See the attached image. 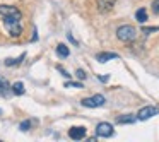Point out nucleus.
<instances>
[{
	"label": "nucleus",
	"mask_w": 159,
	"mask_h": 142,
	"mask_svg": "<svg viewBox=\"0 0 159 142\" xmlns=\"http://www.w3.org/2000/svg\"><path fill=\"white\" fill-rule=\"evenodd\" d=\"M57 69H58L60 72H62V76H65V77H70V74H67V72H65V70H63V69H62V67H60V65L57 67Z\"/></svg>",
	"instance_id": "412c9836"
},
{
	"label": "nucleus",
	"mask_w": 159,
	"mask_h": 142,
	"mask_svg": "<svg viewBox=\"0 0 159 142\" xmlns=\"http://www.w3.org/2000/svg\"><path fill=\"white\" fill-rule=\"evenodd\" d=\"M0 17H22V12L14 5H0Z\"/></svg>",
	"instance_id": "39448f33"
},
{
	"label": "nucleus",
	"mask_w": 159,
	"mask_h": 142,
	"mask_svg": "<svg viewBox=\"0 0 159 142\" xmlns=\"http://www.w3.org/2000/svg\"><path fill=\"white\" fill-rule=\"evenodd\" d=\"M80 103H82V106H86V108H99V106H103V104L106 103V99H104L103 94H94V96H91V98H84Z\"/></svg>",
	"instance_id": "7ed1b4c3"
},
{
	"label": "nucleus",
	"mask_w": 159,
	"mask_h": 142,
	"mask_svg": "<svg viewBox=\"0 0 159 142\" xmlns=\"http://www.w3.org/2000/svg\"><path fill=\"white\" fill-rule=\"evenodd\" d=\"M113 134H115V130H113V125L111 123H108V121H101V123H98V127H96V135L98 137L108 139V137H111Z\"/></svg>",
	"instance_id": "20e7f679"
},
{
	"label": "nucleus",
	"mask_w": 159,
	"mask_h": 142,
	"mask_svg": "<svg viewBox=\"0 0 159 142\" xmlns=\"http://www.w3.org/2000/svg\"><path fill=\"white\" fill-rule=\"evenodd\" d=\"M69 137L72 140H82L86 137V127H72L69 130Z\"/></svg>",
	"instance_id": "6e6552de"
},
{
	"label": "nucleus",
	"mask_w": 159,
	"mask_h": 142,
	"mask_svg": "<svg viewBox=\"0 0 159 142\" xmlns=\"http://www.w3.org/2000/svg\"><path fill=\"white\" fill-rule=\"evenodd\" d=\"M12 91V86L7 82L5 77H0V96H9Z\"/></svg>",
	"instance_id": "9d476101"
},
{
	"label": "nucleus",
	"mask_w": 159,
	"mask_h": 142,
	"mask_svg": "<svg viewBox=\"0 0 159 142\" xmlns=\"http://www.w3.org/2000/svg\"><path fill=\"white\" fill-rule=\"evenodd\" d=\"M159 113V110L156 106H144V108H140L139 110V113H137V120H149V118H152L154 115H157Z\"/></svg>",
	"instance_id": "423d86ee"
},
{
	"label": "nucleus",
	"mask_w": 159,
	"mask_h": 142,
	"mask_svg": "<svg viewBox=\"0 0 159 142\" xmlns=\"http://www.w3.org/2000/svg\"><path fill=\"white\" fill-rule=\"evenodd\" d=\"M135 19H137L139 22H145L147 21V11H145V9H139V11L135 12Z\"/></svg>",
	"instance_id": "2eb2a0df"
},
{
	"label": "nucleus",
	"mask_w": 159,
	"mask_h": 142,
	"mask_svg": "<svg viewBox=\"0 0 159 142\" xmlns=\"http://www.w3.org/2000/svg\"><path fill=\"white\" fill-rule=\"evenodd\" d=\"M65 87H80L82 89V82H65Z\"/></svg>",
	"instance_id": "a211bd4d"
},
{
	"label": "nucleus",
	"mask_w": 159,
	"mask_h": 142,
	"mask_svg": "<svg viewBox=\"0 0 159 142\" xmlns=\"http://www.w3.org/2000/svg\"><path fill=\"white\" fill-rule=\"evenodd\" d=\"M135 120H137V117H134V115H123V117L116 118L118 123H134Z\"/></svg>",
	"instance_id": "4468645a"
},
{
	"label": "nucleus",
	"mask_w": 159,
	"mask_h": 142,
	"mask_svg": "<svg viewBox=\"0 0 159 142\" xmlns=\"http://www.w3.org/2000/svg\"><path fill=\"white\" fill-rule=\"evenodd\" d=\"M113 58H118V53H113V52H101L96 55V60L101 63L108 62V60H113Z\"/></svg>",
	"instance_id": "1a4fd4ad"
},
{
	"label": "nucleus",
	"mask_w": 159,
	"mask_h": 142,
	"mask_svg": "<svg viewBox=\"0 0 159 142\" xmlns=\"http://www.w3.org/2000/svg\"><path fill=\"white\" fill-rule=\"evenodd\" d=\"M75 76H77V77H79V79H80V80H84V79H86V77H87V74H86V72H84V70H82V69H77V72H75Z\"/></svg>",
	"instance_id": "dca6fc26"
},
{
	"label": "nucleus",
	"mask_w": 159,
	"mask_h": 142,
	"mask_svg": "<svg viewBox=\"0 0 159 142\" xmlns=\"http://www.w3.org/2000/svg\"><path fill=\"white\" fill-rule=\"evenodd\" d=\"M116 38L123 43H132L137 39V29L130 24H123L116 29Z\"/></svg>",
	"instance_id": "f03ea898"
},
{
	"label": "nucleus",
	"mask_w": 159,
	"mask_h": 142,
	"mask_svg": "<svg viewBox=\"0 0 159 142\" xmlns=\"http://www.w3.org/2000/svg\"><path fill=\"white\" fill-rule=\"evenodd\" d=\"M99 80H101V82H106V80H108V76H103V77H99Z\"/></svg>",
	"instance_id": "4be33fe9"
},
{
	"label": "nucleus",
	"mask_w": 159,
	"mask_h": 142,
	"mask_svg": "<svg viewBox=\"0 0 159 142\" xmlns=\"http://www.w3.org/2000/svg\"><path fill=\"white\" fill-rule=\"evenodd\" d=\"M154 31H159V26H154V28H142V33H145V34L154 33Z\"/></svg>",
	"instance_id": "f3484780"
},
{
	"label": "nucleus",
	"mask_w": 159,
	"mask_h": 142,
	"mask_svg": "<svg viewBox=\"0 0 159 142\" xmlns=\"http://www.w3.org/2000/svg\"><path fill=\"white\" fill-rule=\"evenodd\" d=\"M24 57H26V55L22 53L21 57H17V58H7V60H5V65H7V67H16V65H19V63L24 60Z\"/></svg>",
	"instance_id": "ddd939ff"
},
{
	"label": "nucleus",
	"mask_w": 159,
	"mask_h": 142,
	"mask_svg": "<svg viewBox=\"0 0 159 142\" xmlns=\"http://www.w3.org/2000/svg\"><path fill=\"white\" fill-rule=\"evenodd\" d=\"M152 12H154V14H159V0H154V2H152Z\"/></svg>",
	"instance_id": "6ab92c4d"
},
{
	"label": "nucleus",
	"mask_w": 159,
	"mask_h": 142,
	"mask_svg": "<svg viewBox=\"0 0 159 142\" xmlns=\"http://www.w3.org/2000/svg\"><path fill=\"white\" fill-rule=\"evenodd\" d=\"M24 84L22 82H14L12 84V93L14 94H17V96H22V94H24Z\"/></svg>",
	"instance_id": "f8f14e48"
},
{
	"label": "nucleus",
	"mask_w": 159,
	"mask_h": 142,
	"mask_svg": "<svg viewBox=\"0 0 159 142\" xmlns=\"http://www.w3.org/2000/svg\"><path fill=\"white\" fill-rule=\"evenodd\" d=\"M116 0H96V5H98V11L101 14H108V12L113 11Z\"/></svg>",
	"instance_id": "0eeeda50"
},
{
	"label": "nucleus",
	"mask_w": 159,
	"mask_h": 142,
	"mask_svg": "<svg viewBox=\"0 0 159 142\" xmlns=\"http://www.w3.org/2000/svg\"><path fill=\"white\" fill-rule=\"evenodd\" d=\"M4 26L7 29L9 36L12 38H19L22 34V26H21V17H4Z\"/></svg>",
	"instance_id": "f257e3e1"
},
{
	"label": "nucleus",
	"mask_w": 159,
	"mask_h": 142,
	"mask_svg": "<svg viewBox=\"0 0 159 142\" xmlns=\"http://www.w3.org/2000/svg\"><path fill=\"white\" fill-rule=\"evenodd\" d=\"M31 123H33L31 120H28V121H22V123H21V130H29V127H31Z\"/></svg>",
	"instance_id": "aec40b11"
},
{
	"label": "nucleus",
	"mask_w": 159,
	"mask_h": 142,
	"mask_svg": "<svg viewBox=\"0 0 159 142\" xmlns=\"http://www.w3.org/2000/svg\"><path fill=\"white\" fill-rule=\"evenodd\" d=\"M57 55L62 57V58H67V57L70 55V50L67 45H63V43H60L58 46H57Z\"/></svg>",
	"instance_id": "9b49d317"
}]
</instances>
